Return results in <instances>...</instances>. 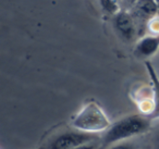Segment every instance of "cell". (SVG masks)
<instances>
[{
  "label": "cell",
  "mask_w": 159,
  "mask_h": 149,
  "mask_svg": "<svg viewBox=\"0 0 159 149\" xmlns=\"http://www.w3.org/2000/svg\"><path fill=\"white\" fill-rule=\"evenodd\" d=\"M150 127V121L148 118L139 114L124 116L118 120L106 131L104 136V145L117 144L120 142H124L137 135L146 133Z\"/></svg>",
  "instance_id": "cell-1"
},
{
  "label": "cell",
  "mask_w": 159,
  "mask_h": 149,
  "mask_svg": "<svg viewBox=\"0 0 159 149\" xmlns=\"http://www.w3.org/2000/svg\"><path fill=\"white\" fill-rule=\"evenodd\" d=\"M73 129L89 134L105 132L111 126L110 119L96 101H89L73 116Z\"/></svg>",
  "instance_id": "cell-2"
},
{
  "label": "cell",
  "mask_w": 159,
  "mask_h": 149,
  "mask_svg": "<svg viewBox=\"0 0 159 149\" xmlns=\"http://www.w3.org/2000/svg\"><path fill=\"white\" fill-rule=\"evenodd\" d=\"M95 139L94 134L81 131H66L55 136L50 140L47 149H75L80 146L92 142Z\"/></svg>",
  "instance_id": "cell-3"
},
{
  "label": "cell",
  "mask_w": 159,
  "mask_h": 149,
  "mask_svg": "<svg viewBox=\"0 0 159 149\" xmlns=\"http://www.w3.org/2000/svg\"><path fill=\"white\" fill-rule=\"evenodd\" d=\"M113 27L121 39L124 42H134L139 34V27L131 12L121 10L113 16Z\"/></svg>",
  "instance_id": "cell-4"
},
{
  "label": "cell",
  "mask_w": 159,
  "mask_h": 149,
  "mask_svg": "<svg viewBox=\"0 0 159 149\" xmlns=\"http://www.w3.org/2000/svg\"><path fill=\"white\" fill-rule=\"evenodd\" d=\"M158 7L159 2L157 0H137L131 12L136 21L137 27L139 22L141 24H147L150 19L156 16L158 14Z\"/></svg>",
  "instance_id": "cell-5"
},
{
  "label": "cell",
  "mask_w": 159,
  "mask_h": 149,
  "mask_svg": "<svg viewBox=\"0 0 159 149\" xmlns=\"http://www.w3.org/2000/svg\"><path fill=\"white\" fill-rule=\"evenodd\" d=\"M159 52V35H144L136 40L134 55L139 59H150Z\"/></svg>",
  "instance_id": "cell-6"
},
{
  "label": "cell",
  "mask_w": 159,
  "mask_h": 149,
  "mask_svg": "<svg viewBox=\"0 0 159 149\" xmlns=\"http://www.w3.org/2000/svg\"><path fill=\"white\" fill-rule=\"evenodd\" d=\"M145 66L147 70L148 76L152 82V97H154V103H155V109L154 112L150 116L152 119H159V75L157 73L155 66L149 60L145 61Z\"/></svg>",
  "instance_id": "cell-7"
},
{
  "label": "cell",
  "mask_w": 159,
  "mask_h": 149,
  "mask_svg": "<svg viewBox=\"0 0 159 149\" xmlns=\"http://www.w3.org/2000/svg\"><path fill=\"white\" fill-rule=\"evenodd\" d=\"M99 5L102 12L108 14V16H115L118 12L121 11L118 0H99Z\"/></svg>",
  "instance_id": "cell-8"
},
{
  "label": "cell",
  "mask_w": 159,
  "mask_h": 149,
  "mask_svg": "<svg viewBox=\"0 0 159 149\" xmlns=\"http://www.w3.org/2000/svg\"><path fill=\"white\" fill-rule=\"evenodd\" d=\"M109 149H139V145L135 144V142L124 140V142L113 144Z\"/></svg>",
  "instance_id": "cell-9"
},
{
  "label": "cell",
  "mask_w": 159,
  "mask_h": 149,
  "mask_svg": "<svg viewBox=\"0 0 159 149\" xmlns=\"http://www.w3.org/2000/svg\"><path fill=\"white\" fill-rule=\"evenodd\" d=\"M147 29L152 35L159 34V16L152 18L147 23Z\"/></svg>",
  "instance_id": "cell-10"
},
{
  "label": "cell",
  "mask_w": 159,
  "mask_h": 149,
  "mask_svg": "<svg viewBox=\"0 0 159 149\" xmlns=\"http://www.w3.org/2000/svg\"><path fill=\"white\" fill-rule=\"evenodd\" d=\"M122 1H123L124 5H126L128 7H130L131 9H132V8L134 7L135 3H136L137 0H122Z\"/></svg>",
  "instance_id": "cell-11"
},
{
  "label": "cell",
  "mask_w": 159,
  "mask_h": 149,
  "mask_svg": "<svg viewBox=\"0 0 159 149\" xmlns=\"http://www.w3.org/2000/svg\"><path fill=\"white\" fill-rule=\"evenodd\" d=\"M75 149H96V148H95V146H94V145H92V142H89V144L80 146V147H77V148H75Z\"/></svg>",
  "instance_id": "cell-12"
},
{
  "label": "cell",
  "mask_w": 159,
  "mask_h": 149,
  "mask_svg": "<svg viewBox=\"0 0 159 149\" xmlns=\"http://www.w3.org/2000/svg\"><path fill=\"white\" fill-rule=\"evenodd\" d=\"M155 69H156L157 73H158V75H159V59H158V61H157V68H155Z\"/></svg>",
  "instance_id": "cell-13"
},
{
  "label": "cell",
  "mask_w": 159,
  "mask_h": 149,
  "mask_svg": "<svg viewBox=\"0 0 159 149\" xmlns=\"http://www.w3.org/2000/svg\"><path fill=\"white\" fill-rule=\"evenodd\" d=\"M156 149H159V139H158V142H157V145H156Z\"/></svg>",
  "instance_id": "cell-14"
},
{
  "label": "cell",
  "mask_w": 159,
  "mask_h": 149,
  "mask_svg": "<svg viewBox=\"0 0 159 149\" xmlns=\"http://www.w3.org/2000/svg\"><path fill=\"white\" fill-rule=\"evenodd\" d=\"M157 16H159V7H158V14H157Z\"/></svg>",
  "instance_id": "cell-15"
},
{
  "label": "cell",
  "mask_w": 159,
  "mask_h": 149,
  "mask_svg": "<svg viewBox=\"0 0 159 149\" xmlns=\"http://www.w3.org/2000/svg\"><path fill=\"white\" fill-rule=\"evenodd\" d=\"M38 149H43V148H38Z\"/></svg>",
  "instance_id": "cell-16"
},
{
  "label": "cell",
  "mask_w": 159,
  "mask_h": 149,
  "mask_svg": "<svg viewBox=\"0 0 159 149\" xmlns=\"http://www.w3.org/2000/svg\"><path fill=\"white\" fill-rule=\"evenodd\" d=\"M118 1H120V0H118Z\"/></svg>",
  "instance_id": "cell-17"
}]
</instances>
